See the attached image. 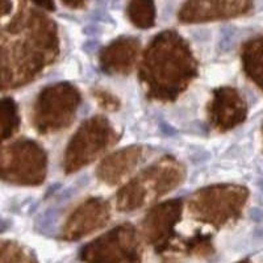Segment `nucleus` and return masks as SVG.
<instances>
[{"label":"nucleus","instance_id":"f257e3e1","mask_svg":"<svg viewBox=\"0 0 263 263\" xmlns=\"http://www.w3.org/2000/svg\"><path fill=\"white\" fill-rule=\"evenodd\" d=\"M197 75V62L189 45L175 33H162L153 40L140 65V81L146 95L159 102H173Z\"/></svg>","mask_w":263,"mask_h":263},{"label":"nucleus","instance_id":"f03ea898","mask_svg":"<svg viewBox=\"0 0 263 263\" xmlns=\"http://www.w3.org/2000/svg\"><path fill=\"white\" fill-rule=\"evenodd\" d=\"M58 41L50 23L44 18L17 24L3 39L2 46V86H25L55 61Z\"/></svg>","mask_w":263,"mask_h":263},{"label":"nucleus","instance_id":"7ed1b4c3","mask_svg":"<svg viewBox=\"0 0 263 263\" xmlns=\"http://www.w3.org/2000/svg\"><path fill=\"white\" fill-rule=\"evenodd\" d=\"M183 164L173 157H163L138 173L116 195V205L123 212H132L156 201L177 189L184 180Z\"/></svg>","mask_w":263,"mask_h":263},{"label":"nucleus","instance_id":"20e7f679","mask_svg":"<svg viewBox=\"0 0 263 263\" xmlns=\"http://www.w3.org/2000/svg\"><path fill=\"white\" fill-rule=\"evenodd\" d=\"M81 92L70 83L45 87L33 105V126L41 135H50L71 125L78 112Z\"/></svg>","mask_w":263,"mask_h":263},{"label":"nucleus","instance_id":"39448f33","mask_svg":"<svg viewBox=\"0 0 263 263\" xmlns=\"http://www.w3.org/2000/svg\"><path fill=\"white\" fill-rule=\"evenodd\" d=\"M248 192L234 184H215L195 192L189 211L197 221L220 228L233 222L243 210Z\"/></svg>","mask_w":263,"mask_h":263},{"label":"nucleus","instance_id":"423d86ee","mask_svg":"<svg viewBox=\"0 0 263 263\" xmlns=\"http://www.w3.org/2000/svg\"><path fill=\"white\" fill-rule=\"evenodd\" d=\"M117 138L116 129L105 117L93 116L86 120L66 147L63 168L67 174L81 170L117 142Z\"/></svg>","mask_w":263,"mask_h":263},{"label":"nucleus","instance_id":"0eeeda50","mask_svg":"<svg viewBox=\"0 0 263 263\" xmlns=\"http://www.w3.org/2000/svg\"><path fill=\"white\" fill-rule=\"evenodd\" d=\"M48 171V157L37 142L27 138L6 145L2 152V178L18 185H39Z\"/></svg>","mask_w":263,"mask_h":263},{"label":"nucleus","instance_id":"6e6552de","mask_svg":"<svg viewBox=\"0 0 263 263\" xmlns=\"http://www.w3.org/2000/svg\"><path fill=\"white\" fill-rule=\"evenodd\" d=\"M141 239L133 225L114 228L84 246L81 259L86 263H141Z\"/></svg>","mask_w":263,"mask_h":263},{"label":"nucleus","instance_id":"1a4fd4ad","mask_svg":"<svg viewBox=\"0 0 263 263\" xmlns=\"http://www.w3.org/2000/svg\"><path fill=\"white\" fill-rule=\"evenodd\" d=\"M182 200H170L153 206L142 221L145 239L158 251L170 248L175 237V227L180 221Z\"/></svg>","mask_w":263,"mask_h":263},{"label":"nucleus","instance_id":"9d476101","mask_svg":"<svg viewBox=\"0 0 263 263\" xmlns=\"http://www.w3.org/2000/svg\"><path fill=\"white\" fill-rule=\"evenodd\" d=\"M109 218V203L102 197H90L79 204L66 218L61 236L67 241H77L104 227Z\"/></svg>","mask_w":263,"mask_h":263},{"label":"nucleus","instance_id":"9b49d317","mask_svg":"<svg viewBox=\"0 0 263 263\" xmlns=\"http://www.w3.org/2000/svg\"><path fill=\"white\" fill-rule=\"evenodd\" d=\"M245 116L246 103L236 88L218 87L213 90L208 105V120L216 130H230L242 123Z\"/></svg>","mask_w":263,"mask_h":263},{"label":"nucleus","instance_id":"f8f14e48","mask_svg":"<svg viewBox=\"0 0 263 263\" xmlns=\"http://www.w3.org/2000/svg\"><path fill=\"white\" fill-rule=\"evenodd\" d=\"M145 147L129 146L105 157L96 170V177L109 185L119 184L132 174L145 158Z\"/></svg>","mask_w":263,"mask_h":263},{"label":"nucleus","instance_id":"ddd939ff","mask_svg":"<svg viewBox=\"0 0 263 263\" xmlns=\"http://www.w3.org/2000/svg\"><path fill=\"white\" fill-rule=\"evenodd\" d=\"M140 42L135 39H119L100 53V67L109 75H126L135 69Z\"/></svg>","mask_w":263,"mask_h":263},{"label":"nucleus","instance_id":"4468645a","mask_svg":"<svg viewBox=\"0 0 263 263\" xmlns=\"http://www.w3.org/2000/svg\"><path fill=\"white\" fill-rule=\"evenodd\" d=\"M0 119H2V138L12 137L17 132L20 125V117H18V109L16 103L12 99L4 98L0 105Z\"/></svg>","mask_w":263,"mask_h":263},{"label":"nucleus","instance_id":"2eb2a0df","mask_svg":"<svg viewBox=\"0 0 263 263\" xmlns=\"http://www.w3.org/2000/svg\"><path fill=\"white\" fill-rule=\"evenodd\" d=\"M129 15L136 25L142 28L152 27L154 20V8L152 0H135L129 8Z\"/></svg>","mask_w":263,"mask_h":263},{"label":"nucleus","instance_id":"dca6fc26","mask_svg":"<svg viewBox=\"0 0 263 263\" xmlns=\"http://www.w3.org/2000/svg\"><path fill=\"white\" fill-rule=\"evenodd\" d=\"M2 263H36V260L18 243L4 241L2 245Z\"/></svg>","mask_w":263,"mask_h":263},{"label":"nucleus","instance_id":"f3484780","mask_svg":"<svg viewBox=\"0 0 263 263\" xmlns=\"http://www.w3.org/2000/svg\"><path fill=\"white\" fill-rule=\"evenodd\" d=\"M93 96H95L99 105L104 108L105 111H116V109H119V99L115 95H112L111 92H108L107 90L98 88V90L93 91Z\"/></svg>","mask_w":263,"mask_h":263},{"label":"nucleus","instance_id":"a211bd4d","mask_svg":"<svg viewBox=\"0 0 263 263\" xmlns=\"http://www.w3.org/2000/svg\"><path fill=\"white\" fill-rule=\"evenodd\" d=\"M242 263H246V262H242Z\"/></svg>","mask_w":263,"mask_h":263}]
</instances>
